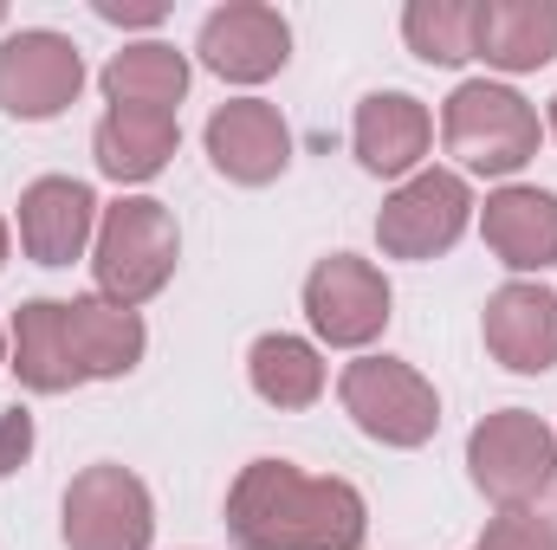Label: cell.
<instances>
[{"mask_svg": "<svg viewBox=\"0 0 557 550\" xmlns=\"http://www.w3.org/2000/svg\"><path fill=\"white\" fill-rule=\"evenodd\" d=\"M0 20H7V13H0Z\"/></svg>", "mask_w": 557, "mask_h": 550, "instance_id": "29", "label": "cell"}, {"mask_svg": "<svg viewBox=\"0 0 557 550\" xmlns=\"http://www.w3.org/2000/svg\"><path fill=\"white\" fill-rule=\"evenodd\" d=\"M0 266H7V221H0Z\"/></svg>", "mask_w": 557, "mask_h": 550, "instance_id": "26", "label": "cell"}, {"mask_svg": "<svg viewBox=\"0 0 557 550\" xmlns=\"http://www.w3.org/2000/svg\"><path fill=\"white\" fill-rule=\"evenodd\" d=\"M0 357H7V337H0Z\"/></svg>", "mask_w": 557, "mask_h": 550, "instance_id": "28", "label": "cell"}, {"mask_svg": "<svg viewBox=\"0 0 557 550\" xmlns=\"http://www.w3.org/2000/svg\"><path fill=\"white\" fill-rule=\"evenodd\" d=\"M428 137H434V124H428L421 98H409V91H370L357 104V124H350L357 162L370 175H409L428 155Z\"/></svg>", "mask_w": 557, "mask_h": 550, "instance_id": "15", "label": "cell"}, {"mask_svg": "<svg viewBox=\"0 0 557 550\" xmlns=\"http://www.w3.org/2000/svg\"><path fill=\"white\" fill-rule=\"evenodd\" d=\"M247 376H253V389H260V402H273V409H311L318 396H324V363H318V350L305 343V337H260L253 350H247Z\"/></svg>", "mask_w": 557, "mask_h": 550, "instance_id": "21", "label": "cell"}, {"mask_svg": "<svg viewBox=\"0 0 557 550\" xmlns=\"http://www.w3.org/2000/svg\"><path fill=\"white\" fill-rule=\"evenodd\" d=\"M370 532L350 479H311L292 460H253L227 492V538L240 550H357Z\"/></svg>", "mask_w": 557, "mask_h": 550, "instance_id": "1", "label": "cell"}, {"mask_svg": "<svg viewBox=\"0 0 557 550\" xmlns=\"http://www.w3.org/2000/svg\"><path fill=\"white\" fill-rule=\"evenodd\" d=\"M13 376L33 396H65L85 383L72 337H65V298H33L13 311Z\"/></svg>", "mask_w": 557, "mask_h": 550, "instance_id": "18", "label": "cell"}, {"mask_svg": "<svg viewBox=\"0 0 557 550\" xmlns=\"http://www.w3.org/2000/svg\"><path fill=\"white\" fill-rule=\"evenodd\" d=\"M305 317H311V330L324 343L363 350L389 324V278L376 273L370 260H357V253H331L305 278Z\"/></svg>", "mask_w": 557, "mask_h": 550, "instance_id": "9", "label": "cell"}, {"mask_svg": "<svg viewBox=\"0 0 557 550\" xmlns=\"http://www.w3.org/2000/svg\"><path fill=\"white\" fill-rule=\"evenodd\" d=\"M473 550H557V532L532 512V505H525V512H499Z\"/></svg>", "mask_w": 557, "mask_h": 550, "instance_id": "23", "label": "cell"}, {"mask_svg": "<svg viewBox=\"0 0 557 550\" xmlns=\"http://www.w3.org/2000/svg\"><path fill=\"white\" fill-rule=\"evenodd\" d=\"M98 234V195L72 175H39L20 195V247L33 266H72Z\"/></svg>", "mask_w": 557, "mask_h": 550, "instance_id": "12", "label": "cell"}, {"mask_svg": "<svg viewBox=\"0 0 557 550\" xmlns=\"http://www.w3.org/2000/svg\"><path fill=\"white\" fill-rule=\"evenodd\" d=\"M552 130H557V98H552Z\"/></svg>", "mask_w": 557, "mask_h": 550, "instance_id": "27", "label": "cell"}, {"mask_svg": "<svg viewBox=\"0 0 557 550\" xmlns=\"http://www.w3.org/2000/svg\"><path fill=\"white\" fill-rule=\"evenodd\" d=\"M208 162L227 182H240V188H267L292 162V130H285V117H278L273 104L234 98V104H221L208 117Z\"/></svg>", "mask_w": 557, "mask_h": 550, "instance_id": "11", "label": "cell"}, {"mask_svg": "<svg viewBox=\"0 0 557 550\" xmlns=\"http://www.w3.org/2000/svg\"><path fill=\"white\" fill-rule=\"evenodd\" d=\"M195 52L227 85H260V78H273L278 65L292 59V26L278 20L273 7H260V0H234V7H214L201 20V46Z\"/></svg>", "mask_w": 557, "mask_h": 550, "instance_id": "10", "label": "cell"}, {"mask_svg": "<svg viewBox=\"0 0 557 550\" xmlns=\"http://www.w3.org/2000/svg\"><path fill=\"white\" fill-rule=\"evenodd\" d=\"M188 91V59L162 39H143V46H124L111 65H104V98L111 111H169L182 104Z\"/></svg>", "mask_w": 557, "mask_h": 550, "instance_id": "20", "label": "cell"}, {"mask_svg": "<svg viewBox=\"0 0 557 550\" xmlns=\"http://www.w3.org/2000/svg\"><path fill=\"white\" fill-rule=\"evenodd\" d=\"M337 396H344V414L370 434V440H383V447H421V440H434V427H441V396H434V383L409 370V363H396V357H363V363H350L344 370V383H337Z\"/></svg>", "mask_w": 557, "mask_h": 550, "instance_id": "5", "label": "cell"}, {"mask_svg": "<svg viewBox=\"0 0 557 550\" xmlns=\"http://www.w3.org/2000/svg\"><path fill=\"white\" fill-rule=\"evenodd\" d=\"M473 59L493 72H539L557 59V0H473Z\"/></svg>", "mask_w": 557, "mask_h": 550, "instance_id": "14", "label": "cell"}, {"mask_svg": "<svg viewBox=\"0 0 557 550\" xmlns=\"http://www.w3.org/2000/svg\"><path fill=\"white\" fill-rule=\"evenodd\" d=\"M175 142H182V130L169 111H104L91 130V155L111 182H149L169 168Z\"/></svg>", "mask_w": 557, "mask_h": 550, "instance_id": "19", "label": "cell"}, {"mask_svg": "<svg viewBox=\"0 0 557 550\" xmlns=\"http://www.w3.org/2000/svg\"><path fill=\"white\" fill-rule=\"evenodd\" d=\"M98 20H111V26H156V20H162V7H124V0H98Z\"/></svg>", "mask_w": 557, "mask_h": 550, "instance_id": "25", "label": "cell"}, {"mask_svg": "<svg viewBox=\"0 0 557 550\" xmlns=\"http://www.w3.org/2000/svg\"><path fill=\"white\" fill-rule=\"evenodd\" d=\"M441 137L447 155L473 175H512L539 155V111L512 91V85H493V78H473L447 98L441 111Z\"/></svg>", "mask_w": 557, "mask_h": 550, "instance_id": "3", "label": "cell"}, {"mask_svg": "<svg viewBox=\"0 0 557 550\" xmlns=\"http://www.w3.org/2000/svg\"><path fill=\"white\" fill-rule=\"evenodd\" d=\"M486 247L512 273H545L557 260V195L545 188H499L480 214Z\"/></svg>", "mask_w": 557, "mask_h": 550, "instance_id": "16", "label": "cell"}, {"mask_svg": "<svg viewBox=\"0 0 557 550\" xmlns=\"http://www.w3.org/2000/svg\"><path fill=\"white\" fill-rule=\"evenodd\" d=\"M65 337H72V357H78V376L85 383H111V376H131L143 363V317L111 304V298H65Z\"/></svg>", "mask_w": 557, "mask_h": 550, "instance_id": "17", "label": "cell"}, {"mask_svg": "<svg viewBox=\"0 0 557 550\" xmlns=\"http://www.w3.org/2000/svg\"><path fill=\"white\" fill-rule=\"evenodd\" d=\"M403 39L428 65H460L473 59V0H416L403 13Z\"/></svg>", "mask_w": 557, "mask_h": 550, "instance_id": "22", "label": "cell"}, {"mask_svg": "<svg viewBox=\"0 0 557 550\" xmlns=\"http://www.w3.org/2000/svg\"><path fill=\"white\" fill-rule=\"evenodd\" d=\"M467 214H473L467 182H460L454 168H421V175H409V182L383 201L376 240H383L389 260H434V253H447V247L467 234Z\"/></svg>", "mask_w": 557, "mask_h": 550, "instance_id": "8", "label": "cell"}, {"mask_svg": "<svg viewBox=\"0 0 557 550\" xmlns=\"http://www.w3.org/2000/svg\"><path fill=\"white\" fill-rule=\"evenodd\" d=\"M156 505L131 466H85L65 486V550H149Z\"/></svg>", "mask_w": 557, "mask_h": 550, "instance_id": "6", "label": "cell"}, {"mask_svg": "<svg viewBox=\"0 0 557 550\" xmlns=\"http://www.w3.org/2000/svg\"><path fill=\"white\" fill-rule=\"evenodd\" d=\"M26 453H33V414L0 409V479H7L13 466H26Z\"/></svg>", "mask_w": 557, "mask_h": 550, "instance_id": "24", "label": "cell"}, {"mask_svg": "<svg viewBox=\"0 0 557 550\" xmlns=\"http://www.w3.org/2000/svg\"><path fill=\"white\" fill-rule=\"evenodd\" d=\"M486 350L512 376H545L557 370V291L512 278L486 298Z\"/></svg>", "mask_w": 557, "mask_h": 550, "instance_id": "13", "label": "cell"}, {"mask_svg": "<svg viewBox=\"0 0 557 550\" xmlns=\"http://www.w3.org/2000/svg\"><path fill=\"white\" fill-rule=\"evenodd\" d=\"M78 91H85V59L65 33L33 26V33L0 39V111L7 117L46 124L65 104H78Z\"/></svg>", "mask_w": 557, "mask_h": 550, "instance_id": "7", "label": "cell"}, {"mask_svg": "<svg viewBox=\"0 0 557 550\" xmlns=\"http://www.w3.org/2000/svg\"><path fill=\"white\" fill-rule=\"evenodd\" d=\"M467 466H473V486H480L499 512H525L532 499L552 492L557 440L532 409H499L467 434Z\"/></svg>", "mask_w": 557, "mask_h": 550, "instance_id": "4", "label": "cell"}, {"mask_svg": "<svg viewBox=\"0 0 557 550\" xmlns=\"http://www.w3.org/2000/svg\"><path fill=\"white\" fill-rule=\"evenodd\" d=\"M182 260V234L175 214L149 195H124L117 208L98 214V247H91V273H98V298L137 311L143 298H156Z\"/></svg>", "mask_w": 557, "mask_h": 550, "instance_id": "2", "label": "cell"}]
</instances>
